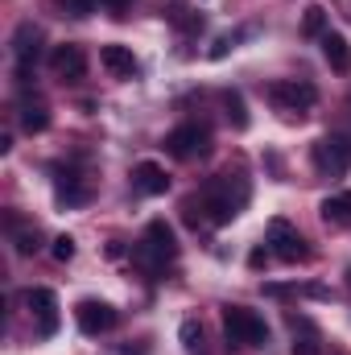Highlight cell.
<instances>
[{"label": "cell", "mask_w": 351, "mask_h": 355, "mask_svg": "<svg viewBox=\"0 0 351 355\" xmlns=\"http://www.w3.org/2000/svg\"><path fill=\"white\" fill-rule=\"evenodd\" d=\"M198 202H203L207 223L223 227V223H232V219L244 211V202H248V182H244V178H232V174H219L203 186Z\"/></svg>", "instance_id": "6da1fadb"}, {"label": "cell", "mask_w": 351, "mask_h": 355, "mask_svg": "<svg viewBox=\"0 0 351 355\" xmlns=\"http://www.w3.org/2000/svg\"><path fill=\"white\" fill-rule=\"evenodd\" d=\"M223 335L232 347H264L268 343L264 318L248 306H223Z\"/></svg>", "instance_id": "7a4b0ae2"}, {"label": "cell", "mask_w": 351, "mask_h": 355, "mask_svg": "<svg viewBox=\"0 0 351 355\" xmlns=\"http://www.w3.org/2000/svg\"><path fill=\"white\" fill-rule=\"evenodd\" d=\"M264 240H268V252H273L277 261H285V265H302V261H310V244L302 240V232H298L289 219H268Z\"/></svg>", "instance_id": "3957f363"}, {"label": "cell", "mask_w": 351, "mask_h": 355, "mask_svg": "<svg viewBox=\"0 0 351 355\" xmlns=\"http://www.w3.org/2000/svg\"><path fill=\"white\" fill-rule=\"evenodd\" d=\"M137 261L149 268H166V261H178V236L166 219H153L145 227V240L137 248Z\"/></svg>", "instance_id": "277c9868"}, {"label": "cell", "mask_w": 351, "mask_h": 355, "mask_svg": "<svg viewBox=\"0 0 351 355\" xmlns=\"http://www.w3.org/2000/svg\"><path fill=\"white\" fill-rule=\"evenodd\" d=\"M268 99H273V107L285 120H302L306 107H314L318 91H314V83H306V79H281V83L268 87Z\"/></svg>", "instance_id": "5b68a950"}, {"label": "cell", "mask_w": 351, "mask_h": 355, "mask_svg": "<svg viewBox=\"0 0 351 355\" xmlns=\"http://www.w3.org/2000/svg\"><path fill=\"white\" fill-rule=\"evenodd\" d=\"M310 157H314V170L323 178H343L351 170V137H323V141H314V149H310Z\"/></svg>", "instance_id": "8992f818"}, {"label": "cell", "mask_w": 351, "mask_h": 355, "mask_svg": "<svg viewBox=\"0 0 351 355\" xmlns=\"http://www.w3.org/2000/svg\"><path fill=\"white\" fill-rule=\"evenodd\" d=\"M12 58H17V83H29L37 58H42V29L33 21H21L12 33Z\"/></svg>", "instance_id": "52a82bcc"}, {"label": "cell", "mask_w": 351, "mask_h": 355, "mask_svg": "<svg viewBox=\"0 0 351 355\" xmlns=\"http://www.w3.org/2000/svg\"><path fill=\"white\" fill-rule=\"evenodd\" d=\"M166 149H170V157H178V162L207 157V149H211V128H207V124H178L174 132L166 137Z\"/></svg>", "instance_id": "ba28073f"}, {"label": "cell", "mask_w": 351, "mask_h": 355, "mask_svg": "<svg viewBox=\"0 0 351 355\" xmlns=\"http://www.w3.org/2000/svg\"><path fill=\"white\" fill-rule=\"evenodd\" d=\"M75 322H79V331H83V335H108V331L116 327V310H112L108 302L83 297V302L75 306Z\"/></svg>", "instance_id": "9c48e42d"}, {"label": "cell", "mask_w": 351, "mask_h": 355, "mask_svg": "<svg viewBox=\"0 0 351 355\" xmlns=\"http://www.w3.org/2000/svg\"><path fill=\"white\" fill-rule=\"evenodd\" d=\"M25 306H29V314L37 318V335L50 339V335L58 331V297H54L50 289H25Z\"/></svg>", "instance_id": "30bf717a"}, {"label": "cell", "mask_w": 351, "mask_h": 355, "mask_svg": "<svg viewBox=\"0 0 351 355\" xmlns=\"http://www.w3.org/2000/svg\"><path fill=\"white\" fill-rule=\"evenodd\" d=\"M50 67H54V75L62 79V83H79L83 75H87V54H83V46H58L54 54H50Z\"/></svg>", "instance_id": "8fae6325"}, {"label": "cell", "mask_w": 351, "mask_h": 355, "mask_svg": "<svg viewBox=\"0 0 351 355\" xmlns=\"http://www.w3.org/2000/svg\"><path fill=\"white\" fill-rule=\"evenodd\" d=\"M99 62H103V71H108L112 79H137V75H141L137 54H132L128 46H116V42L99 50Z\"/></svg>", "instance_id": "7c38bea8"}, {"label": "cell", "mask_w": 351, "mask_h": 355, "mask_svg": "<svg viewBox=\"0 0 351 355\" xmlns=\"http://www.w3.org/2000/svg\"><path fill=\"white\" fill-rule=\"evenodd\" d=\"M54 198L67 202V207H83L91 198V190L83 186V178L75 170H54Z\"/></svg>", "instance_id": "4fadbf2b"}, {"label": "cell", "mask_w": 351, "mask_h": 355, "mask_svg": "<svg viewBox=\"0 0 351 355\" xmlns=\"http://www.w3.org/2000/svg\"><path fill=\"white\" fill-rule=\"evenodd\" d=\"M132 190H137V194H149V198H153V194H166V190H170V174H166L157 162H141V166L132 170Z\"/></svg>", "instance_id": "5bb4252c"}, {"label": "cell", "mask_w": 351, "mask_h": 355, "mask_svg": "<svg viewBox=\"0 0 351 355\" xmlns=\"http://www.w3.org/2000/svg\"><path fill=\"white\" fill-rule=\"evenodd\" d=\"M162 12L170 17V25L178 33H198L203 29V12H194L186 0H162Z\"/></svg>", "instance_id": "9a60e30c"}, {"label": "cell", "mask_w": 351, "mask_h": 355, "mask_svg": "<svg viewBox=\"0 0 351 355\" xmlns=\"http://www.w3.org/2000/svg\"><path fill=\"white\" fill-rule=\"evenodd\" d=\"M8 240H12V248H17L21 257H33V252L42 248V232H37L33 223H21L17 215H8Z\"/></svg>", "instance_id": "2e32d148"}, {"label": "cell", "mask_w": 351, "mask_h": 355, "mask_svg": "<svg viewBox=\"0 0 351 355\" xmlns=\"http://www.w3.org/2000/svg\"><path fill=\"white\" fill-rule=\"evenodd\" d=\"M17 116H21V128H25L29 137H33V132H46V128H50V107H46L42 99H21Z\"/></svg>", "instance_id": "e0dca14e"}, {"label": "cell", "mask_w": 351, "mask_h": 355, "mask_svg": "<svg viewBox=\"0 0 351 355\" xmlns=\"http://www.w3.org/2000/svg\"><path fill=\"white\" fill-rule=\"evenodd\" d=\"M323 58L331 62V71H351V46L343 33H323Z\"/></svg>", "instance_id": "ac0fdd59"}, {"label": "cell", "mask_w": 351, "mask_h": 355, "mask_svg": "<svg viewBox=\"0 0 351 355\" xmlns=\"http://www.w3.org/2000/svg\"><path fill=\"white\" fill-rule=\"evenodd\" d=\"M178 339H182V352L186 355H211V347H207V331H203L198 318H186V322L178 327Z\"/></svg>", "instance_id": "d6986e66"}, {"label": "cell", "mask_w": 351, "mask_h": 355, "mask_svg": "<svg viewBox=\"0 0 351 355\" xmlns=\"http://www.w3.org/2000/svg\"><path fill=\"white\" fill-rule=\"evenodd\" d=\"M289 322H293V355H323L318 331H314L306 318H289Z\"/></svg>", "instance_id": "ffe728a7"}, {"label": "cell", "mask_w": 351, "mask_h": 355, "mask_svg": "<svg viewBox=\"0 0 351 355\" xmlns=\"http://www.w3.org/2000/svg\"><path fill=\"white\" fill-rule=\"evenodd\" d=\"M323 219L335 223V227H348L351 223V194H331V198H323Z\"/></svg>", "instance_id": "44dd1931"}, {"label": "cell", "mask_w": 351, "mask_h": 355, "mask_svg": "<svg viewBox=\"0 0 351 355\" xmlns=\"http://www.w3.org/2000/svg\"><path fill=\"white\" fill-rule=\"evenodd\" d=\"M302 33H306V37H323V33H331V29H327V8H323V4H310V8H306V17H302Z\"/></svg>", "instance_id": "7402d4cb"}, {"label": "cell", "mask_w": 351, "mask_h": 355, "mask_svg": "<svg viewBox=\"0 0 351 355\" xmlns=\"http://www.w3.org/2000/svg\"><path fill=\"white\" fill-rule=\"evenodd\" d=\"M223 107H228V120L236 128H248V112H244V95L240 91H223Z\"/></svg>", "instance_id": "603a6c76"}, {"label": "cell", "mask_w": 351, "mask_h": 355, "mask_svg": "<svg viewBox=\"0 0 351 355\" xmlns=\"http://www.w3.org/2000/svg\"><path fill=\"white\" fill-rule=\"evenodd\" d=\"M54 8H62V17H87L95 0H54Z\"/></svg>", "instance_id": "cb8c5ba5"}, {"label": "cell", "mask_w": 351, "mask_h": 355, "mask_svg": "<svg viewBox=\"0 0 351 355\" xmlns=\"http://www.w3.org/2000/svg\"><path fill=\"white\" fill-rule=\"evenodd\" d=\"M50 252H54V261H58V265H67V261H75V236H58Z\"/></svg>", "instance_id": "d4e9b609"}, {"label": "cell", "mask_w": 351, "mask_h": 355, "mask_svg": "<svg viewBox=\"0 0 351 355\" xmlns=\"http://www.w3.org/2000/svg\"><path fill=\"white\" fill-rule=\"evenodd\" d=\"M264 261H268V252H264V248H257V252L248 257V265H252V268H264Z\"/></svg>", "instance_id": "484cf974"}, {"label": "cell", "mask_w": 351, "mask_h": 355, "mask_svg": "<svg viewBox=\"0 0 351 355\" xmlns=\"http://www.w3.org/2000/svg\"><path fill=\"white\" fill-rule=\"evenodd\" d=\"M120 355H149V347H145V343H137V347H120Z\"/></svg>", "instance_id": "4316f807"}, {"label": "cell", "mask_w": 351, "mask_h": 355, "mask_svg": "<svg viewBox=\"0 0 351 355\" xmlns=\"http://www.w3.org/2000/svg\"><path fill=\"white\" fill-rule=\"evenodd\" d=\"M103 4H108V8H112V12H120V8H128V4H132V0H103Z\"/></svg>", "instance_id": "83f0119b"}, {"label": "cell", "mask_w": 351, "mask_h": 355, "mask_svg": "<svg viewBox=\"0 0 351 355\" xmlns=\"http://www.w3.org/2000/svg\"><path fill=\"white\" fill-rule=\"evenodd\" d=\"M348 281H351V268H348Z\"/></svg>", "instance_id": "f1b7e54d"}, {"label": "cell", "mask_w": 351, "mask_h": 355, "mask_svg": "<svg viewBox=\"0 0 351 355\" xmlns=\"http://www.w3.org/2000/svg\"><path fill=\"white\" fill-rule=\"evenodd\" d=\"M348 107H351V99H348Z\"/></svg>", "instance_id": "f546056e"}]
</instances>
